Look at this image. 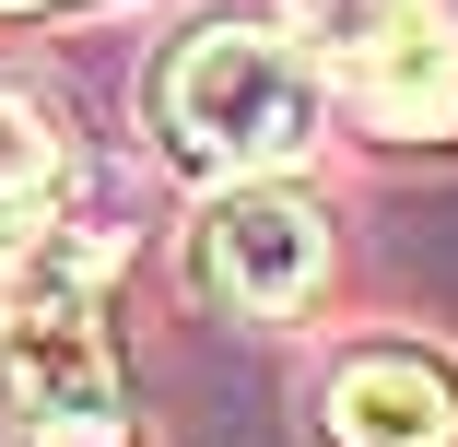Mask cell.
Listing matches in <instances>:
<instances>
[{
    "label": "cell",
    "instance_id": "obj_1",
    "mask_svg": "<svg viewBox=\"0 0 458 447\" xmlns=\"http://www.w3.org/2000/svg\"><path fill=\"white\" fill-rule=\"evenodd\" d=\"M153 142L176 176H283L318 142V59L270 24H200L153 71Z\"/></svg>",
    "mask_w": 458,
    "mask_h": 447
},
{
    "label": "cell",
    "instance_id": "obj_2",
    "mask_svg": "<svg viewBox=\"0 0 458 447\" xmlns=\"http://www.w3.org/2000/svg\"><path fill=\"white\" fill-rule=\"evenodd\" d=\"M306 59L388 142L458 130V0H306Z\"/></svg>",
    "mask_w": 458,
    "mask_h": 447
},
{
    "label": "cell",
    "instance_id": "obj_3",
    "mask_svg": "<svg viewBox=\"0 0 458 447\" xmlns=\"http://www.w3.org/2000/svg\"><path fill=\"white\" fill-rule=\"evenodd\" d=\"M0 400L24 424H59V412H118V353H106V318L82 283L59 271H24V295L0 306Z\"/></svg>",
    "mask_w": 458,
    "mask_h": 447
},
{
    "label": "cell",
    "instance_id": "obj_4",
    "mask_svg": "<svg viewBox=\"0 0 458 447\" xmlns=\"http://www.w3.org/2000/svg\"><path fill=\"white\" fill-rule=\"evenodd\" d=\"M200 271L247 318H294L318 295V271H329V224H318V201L283 189V176H235L212 201V224H200Z\"/></svg>",
    "mask_w": 458,
    "mask_h": 447
},
{
    "label": "cell",
    "instance_id": "obj_5",
    "mask_svg": "<svg viewBox=\"0 0 458 447\" xmlns=\"http://www.w3.org/2000/svg\"><path fill=\"white\" fill-rule=\"evenodd\" d=\"M329 435L341 447H458V377L435 353H352L329 377Z\"/></svg>",
    "mask_w": 458,
    "mask_h": 447
},
{
    "label": "cell",
    "instance_id": "obj_6",
    "mask_svg": "<svg viewBox=\"0 0 458 447\" xmlns=\"http://www.w3.org/2000/svg\"><path fill=\"white\" fill-rule=\"evenodd\" d=\"M59 189H71V153H59L47 107L0 82V236H24V224H47V212H59Z\"/></svg>",
    "mask_w": 458,
    "mask_h": 447
},
{
    "label": "cell",
    "instance_id": "obj_7",
    "mask_svg": "<svg viewBox=\"0 0 458 447\" xmlns=\"http://www.w3.org/2000/svg\"><path fill=\"white\" fill-rule=\"evenodd\" d=\"M36 447H130V424L118 412H59V424H24Z\"/></svg>",
    "mask_w": 458,
    "mask_h": 447
},
{
    "label": "cell",
    "instance_id": "obj_8",
    "mask_svg": "<svg viewBox=\"0 0 458 447\" xmlns=\"http://www.w3.org/2000/svg\"><path fill=\"white\" fill-rule=\"evenodd\" d=\"M13 295H24V271H13V247H0V306H13Z\"/></svg>",
    "mask_w": 458,
    "mask_h": 447
},
{
    "label": "cell",
    "instance_id": "obj_9",
    "mask_svg": "<svg viewBox=\"0 0 458 447\" xmlns=\"http://www.w3.org/2000/svg\"><path fill=\"white\" fill-rule=\"evenodd\" d=\"M0 13H47V0H0Z\"/></svg>",
    "mask_w": 458,
    "mask_h": 447
}]
</instances>
